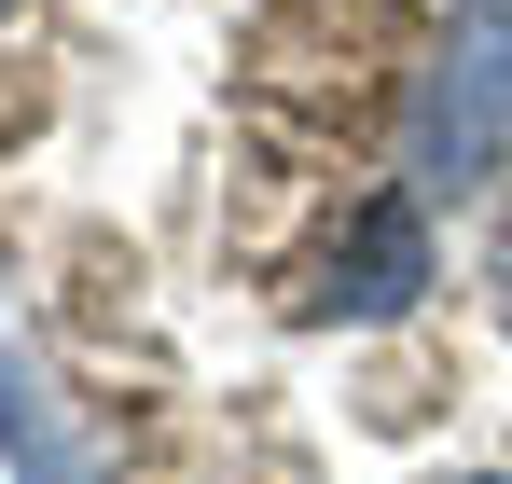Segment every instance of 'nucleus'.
<instances>
[{
  "mask_svg": "<svg viewBox=\"0 0 512 484\" xmlns=\"http://www.w3.org/2000/svg\"><path fill=\"white\" fill-rule=\"evenodd\" d=\"M416 291H429V208L388 180V194H360V222L291 277V319H402Z\"/></svg>",
  "mask_w": 512,
  "mask_h": 484,
  "instance_id": "f03ea898",
  "label": "nucleus"
},
{
  "mask_svg": "<svg viewBox=\"0 0 512 484\" xmlns=\"http://www.w3.org/2000/svg\"><path fill=\"white\" fill-rule=\"evenodd\" d=\"M443 484H512V471H443Z\"/></svg>",
  "mask_w": 512,
  "mask_h": 484,
  "instance_id": "20e7f679",
  "label": "nucleus"
},
{
  "mask_svg": "<svg viewBox=\"0 0 512 484\" xmlns=\"http://www.w3.org/2000/svg\"><path fill=\"white\" fill-rule=\"evenodd\" d=\"M0 471L14 484H125V443L70 402L42 346H0Z\"/></svg>",
  "mask_w": 512,
  "mask_h": 484,
  "instance_id": "7ed1b4c3",
  "label": "nucleus"
},
{
  "mask_svg": "<svg viewBox=\"0 0 512 484\" xmlns=\"http://www.w3.org/2000/svg\"><path fill=\"white\" fill-rule=\"evenodd\" d=\"M512 153V0H457L443 56L416 70V111H402V194H471L485 166Z\"/></svg>",
  "mask_w": 512,
  "mask_h": 484,
  "instance_id": "f257e3e1",
  "label": "nucleus"
},
{
  "mask_svg": "<svg viewBox=\"0 0 512 484\" xmlns=\"http://www.w3.org/2000/svg\"><path fill=\"white\" fill-rule=\"evenodd\" d=\"M0 14H14V0H0Z\"/></svg>",
  "mask_w": 512,
  "mask_h": 484,
  "instance_id": "39448f33",
  "label": "nucleus"
}]
</instances>
